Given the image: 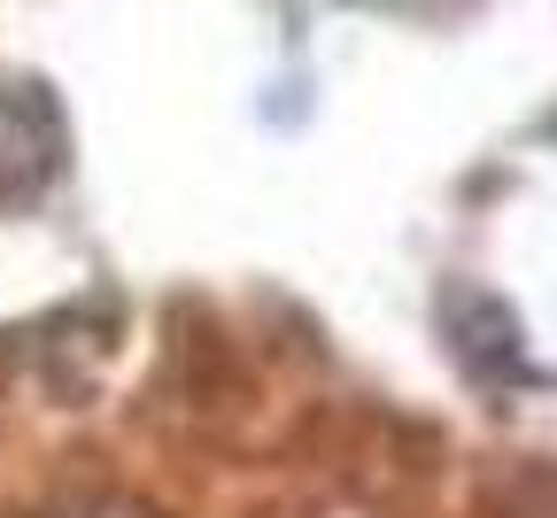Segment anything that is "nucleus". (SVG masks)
Here are the masks:
<instances>
[{"label":"nucleus","instance_id":"1","mask_svg":"<svg viewBox=\"0 0 557 518\" xmlns=\"http://www.w3.org/2000/svg\"><path fill=\"white\" fill-rule=\"evenodd\" d=\"M70 163V116L39 78H0V209L39 201Z\"/></svg>","mask_w":557,"mask_h":518}]
</instances>
